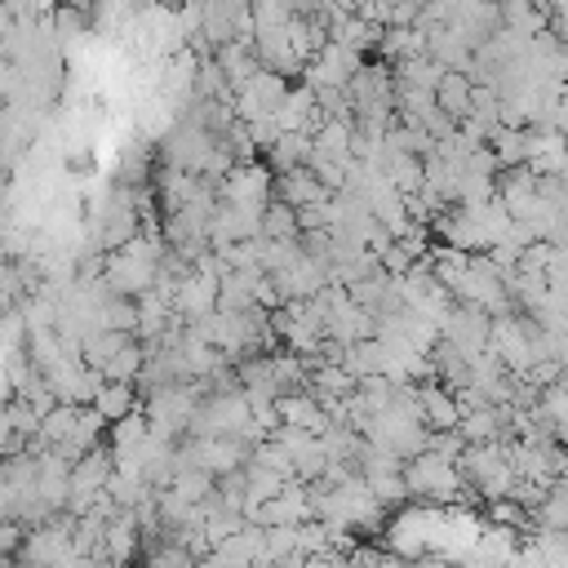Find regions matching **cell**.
Wrapping results in <instances>:
<instances>
[{
    "label": "cell",
    "mask_w": 568,
    "mask_h": 568,
    "mask_svg": "<svg viewBox=\"0 0 568 568\" xmlns=\"http://www.w3.org/2000/svg\"><path fill=\"white\" fill-rule=\"evenodd\" d=\"M217 297H222V280L217 275H204V271H186L178 280V297H173V311L191 324V320H204L217 311Z\"/></svg>",
    "instance_id": "3"
},
{
    "label": "cell",
    "mask_w": 568,
    "mask_h": 568,
    "mask_svg": "<svg viewBox=\"0 0 568 568\" xmlns=\"http://www.w3.org/2000/svg\"><path fill=\"white\" fill-rule=\"evenodd\" d=\"M359 67H364V53L328 36V40H324V49H320V53L306 62L302 80H306L311 89H324V84H333V89H346V84L355 80V71H359Z\"/></svg>",
    "instance_id": "2"
},
{
    "label": "cell",
    "mask_w": 568,
    "mask_h": 568,
    "mask_svg": "<svg viewBox=\"0 0 568 568\" xmlns=\"http://www.w3.org/2000/svg\"><path fill=\"white\" fill-rule=\"evenodd\" d=\"M417 390H422V417L430 430H448L462 422V404H457L453 386H444L439 377H426V382H417Z\"/></svg>",
    "instance_id": "5"
},
{
    "label": "cell",
    "mask_w": 568,
    "mask_h": 568,
    "mask_svg": "<svg viewBox=\"0 0 568 568\" xmlns=\"http://www.w3.org/2000/svg\"><path fill=\"white\" fill-rule=\"evenodd\" d=\"M138 390H142L138 382H120V377H106L93 404L102 408V417H106V422H120V417H129V413H138V408H142V395H138Z\"/></svg>",
    "instance_id": "7"
},
{
    "label": "cell",
    "mask_w": 568,
    "mask_h": 568,
    "mask_svg": "<svg viewBox=\"0 0 568 568\" xmlns=\"http://www.w3.org/2000/svg\"><path fill=\"white\" fill-rule=\"evenodd\" d=\"M275 195L288 200L293 209H302V204H320V200H328V195H337V191H328L311 164H293V169L275 173Z\"/></svg>",
    "instance_id": "4"
},
{
    "label": "cell",
    "mask_w": 568,
    "mask_h": 568,
    "mask_svg": "<svg viewBox=\"0 0 568 568\" xmlns=\"http://www.w3.org/2000/svg\"><path fill=\"white\" fill-rule=\"evenodd\" d=\"M404 475H408L413 497H422V501H462L470 493L462 466L453 457L435 453V448H422L417 457H408L404 462Z\"/></svg>",
    "instance_id": "1"
},
{
    "label": "cell",
    "mask_w": 568,
    "mask_h": 568,
    "mask_svg": "<svg viewBox=\"0 0 568 568\" xmlns=\"http://www.w3.org/2000/svg\"><path fill=\"white\" fill-rule=\"evenodd\" d=\"M106 444L115 448V453H124V448H138L146 435H151V417H146V408H138V413H129V417H120V422H111L106 426Z\"/></svg>",
    "instance_id": "8"
},
{
    "label": "cell",
    "mask_w": 568,
    "mask_h": 568,
    "mask_svg": "<svg viewBox=\"0 0 568 568\" xmlns=\"http://www.w3.org/2000/svg\"><path fill=\"white\" fill-rule=\"evenodd\" d=\"M435 102H439V111H448L462 124L470 115V106H475V75L462 71V67H448L444 80L435 84Z\"/></svg>",
    "instance_id": "6"
}]
</instances>
